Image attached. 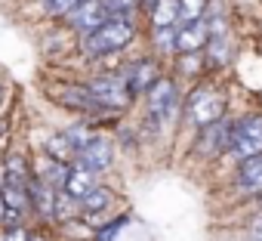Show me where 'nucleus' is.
<instances>
[{"instance_id":"obj_14","label":"nucleus","mask_w":262,"mask_h":241,"mask_svg":"<svg viewBox=\"0 0 262 241\" xmlns=\"http://www.w3.org/2000/svg\"><path fill=\"white\" fill-rule=\"evenodd\" d=\"M99 183V173H93V170H86V167H80V164H71L68 167V173H65V183H62V192H68L71 198H83L93 186Z\"/></svg>"},{"instance_id":"obj_16","label":"nucleus","mask_w":262,"mask_h":241,"mask_svg":"<svg viewBox=\"0 0 262 241\" xmlns=\"http://www.w3.org/2000/svg\"><path fill=\"white\" fill-rule=\"evenodd\" d=\"M114 204V192L102 183H96L83 198H80V213H108Z\"/></svg>"},{"instance_id":"obj_32","label":"nucleus","mask_w":262,"mask_h":241,"mask_svg":"<svg viewBox=\"0 0 262 241\" xmlns=\"http://www.w3.org/2000/svg\"><path fill=\"white\" fill-rule=\"evenodd\" d=\"M28 241H47V235H43V232H31Z\"/></svg>"},{"instance_id":"obj_24","label":"nucleus","mask_w":262,"mask_h":241,"mask_svg":"<svg viewBox=\"0 0 262 241\" xmlns=\"http://www.w3.org/2000/svg\"><path fill=\"white\" fill-rule=\"evenodd\" d=\"M151 37H155V50H158V53H164V56H176V25L155 28Z\"/></svg>"},{"instance_id":"obj_12","label":"nucleus","mask_w":262,"mask_h":241,"mask_svg":"<svg viewBox=\"0 0 262 241\" xmlns=\"http://www.w3.org/2000/svg\"><path fill=\"white\" fill-rule=\"evenodd\" d=\"M234 186L244 195H262V155L241 158L237 173H234Z\"/></svg>"},{"instance_id":"obj_26","label":"nucleus","mask_w":262,"mask_h":241,"mask_svg":"<svg viewBox=\"0 0 262 241\" xmlns=\"http://www.w3.org/2000/svg\"><path fill=\"white\" fill-rule=\"evenodd\" d=\"M176 62H179V74L185 77H198L204 71V53H176Z\"/></svg>"},{"instance_id":"obj_6","label":"nucleus","mask_w":262,"mask_h":241,"mask_svg":"<svg viewBox=\"0 0 262 241\" xmlns=\"http://www.w3.org/2000/svg\"><path fill=\"white\" fill-rule=\"evenodd\" d=\"M120 77H123V87H126L129 99H139V96H145V90L161 77V65H158V59H151V56H139V59L126 62V65L120 68Z\"/></svg>"},{"instance_id":"obj_1","label":"nucleus","mask_w":262,"mask_h":241,"mask_svg":"<svg viewBox=\"0 0 262 241\" xmlns=\"http://www.w3.org/2000/svg\"><path fill=\"white\" fill-rule=\"evenodd\" d=\"M133 41H136V25L133 22H129V19H117V16H108L102 25H96L93 31L83 34L80 53L86 59H108V56L123 53Z\"/></svg>"},{"instance_id":"obj_27","label":"nucleus","mask_w":262,"mask_h":241,"mask_svg":"<svg viewBox=\"0 0 262 241\" xmlns=\"http://www.w3.org/2000/svg\"><path fill=\"white\" fill-rule=\"evenodd\" d=\"M126 223H129V216H126V213H120V216H114V219L102 223V226L96 229V241H114V235H117Z\"/></svg>"},{"instance_id":"obj_17","label":"nucleus","mask_w":262,"mask_h":241,"mask_svg":"<svg viewBox=\"0 0 262 241\" xmlns=\"http://www.w3.org/2000/svg\"><path fill=\"white\" fill-rule=\"evenodd\" d=\"M204 65L207 68H225L228 65V59H231V44H228V34H222V37H210L207 44H204Z\"/></svg>"},{"instance_id":"obj_21","label":"nucleus","mask_w":262,"mask_h":241,"mask_svg":"<svg viewBox=\"0 0 262 241\" xmlns=\"http://www.w3.org/2000/svg\"><path fill=\"white\" fill-rule=\"evenodd\" d=\"M80 216V201L71 198L68 192L56 189V198H53V223H68V219H77Z\"/></svg>"},{"instance_id":"obj_22","label":"nucleus","mask_w":262,"mask_h":241,"mask_svg":"<svg viewBox=\"0 0 262 241\" xmlns=\"http://www.w3.org/2000/svg\"><path fill=\"white\" fill-rule=\"evenodd\" d=\"M43 155H50V158H56V161H62V164H71V161H74V149H71V143L65 139L62 130H56V133H50V136L43 139Z\"/></svg>"},{"instance_id":"obj_3","label":"nucleus","mask_w":262,"mask_h":241,"mask_svg":"<svg viewBox=\"0 0 262 241\" xmlns=\"http://www.w3.org/2000/svg\"><path fill=\"white\" fill-rule=\"evenodd\" d=\"M182 111H185V117L191 120L194 127H207V124H216V120H222L228 114V99L216 87H198L185 99Z\"/></svg>"},{"instance_id":"obj_20","label":"nucleus","mask_w":262,"mask_h":241,"mask_svg":"<svg viewBox=\"0 0 262 241\" xmlns=\"http://www.w3.org/2000/svg\"><path fill=\"white\" fill-rule=\"evenodd\" d=\"M0 167H4V179H13V183H28L31 176V161L22 152H10Z\"/></svg>"},{"instance_id":"obj_18","label":"nucleus","mask_w":262,"mask_h":241,"mask_svg":"<svg viewBox=\"0 0 262 241\" xmlns=\"http://www.w3.org/2000/svg\"><path fill=\"white\" fill-rule=\"evenodd\" d=\"M148 19H151V28L176 25L179 22V0H155L148 7Z\"/></svg>"},{"instance_id":"obj_8","label":"nucleus","mask_w":262,"mask_h":241,"mask_svg":"<svg viewBox=\"0 0 262 241\" xmlns=\"http://www.w3.org/2000/svg\"><path fill=\"white\" fill-rule=\"evenodd\" d=\"M53 99H56L59 105H65V108L77 111V114H86V117L108 114V111H105V108L93 99V93L86 90V84H83V87H59V90L53 93Z\"/></svg>"},{"instance_id":"obj_5","label":"nucleus","mask_w":262,"mask_h":241,"mask_svg":"<svg viewBox=\"0 0 262 241\" xmlns=\"http://www.w3.org/2000/svg\"><path fill=\"white\" fill-rule=\"evenodd\" d=\"M228 152L237 155V161L250 155H262V114H247L241 120H231Z\"/></svg>"},{"instance_id":"obj_36","label":"nucleus","mask_w":262,"mask_h":241,"mask_svg":"<svg viewBox=\"0 0 262 241\" xmlns=\"http://www.w3.org/2000/svg\"><path fill=\"white\" fill-rule=\"evenodd\" d=\"M259 207H262V195H259Z\"/></svg>"},{"instance_id":"obj_11","label":"nucleus","mask_w":262,"mask_h":241,"mask_svg":"<svg viewBox=\"0 0 262 241\" xmlns=\"http://www.w3.org/2000/svg\"><path fill=\"white\" fill-rule=\"evenodd\" d=\"M207 41H210V28H207L204 16L176 25V53H198V50H204Z\"/></svg>"},{"instance_id":"obj_23","label":"nucleus","mask_w":262,"mask_h":241,"mask_svg":"<svg viewBox=\"0 0 262 241\" xmlns=\"http://www.w3.org/2000/svg\"><path fill=\"white\" fill-rule=\"evenodd\" d=\"M62 133H65V139L71 143L74 155H77V152L93 139V127H90V120H86V117H83V120H77V124H71V127H65Z\"/></svg>"},{"instance_id":"obj_7","label":"nucleus","mask_w":262,"mask_h":241,"mask_svg":"<svg viewBox=\"0 0 262 241\" xmlns=\"http://www.w3.org/2000/svg\"><path fill=\"white\" fill-rule=\"evenodd\" d=\"M71 164H80V167H86V170H93V173L111 170V164H114V143H111V136L93 133V139L74 155Z\"/></svg>"},{"instance_id":"obj_28","label":"nucleus","mask_w":262,"mask_h":241,"mask_svg":"<svg viewBox=\"0 0 262 241\" xmlns=\"http://www.w3.org/2000/svg\"><path fill=\"white\" fill-rule=\"evenodd\" d=\"M207 4H210V0H179V22L201 19L207 13Z\"/></svg>"},{"instance_id":"obj_13","label":"nucleus","mask_w":262,"mask_h":241,"mask_svg":"<svg viewBox=\"0 0 262 241\" xmlns=\"http://www.w3.org/2000/svg\"><path fill=\"white\" fill-rule=\"evenodd\" d=\"M53 198H56V189L31 173L28 176V204L40 219H53Z\"/></svg>"},{"instance_id":"obj_9","label":"nucleus","mask_w":262,"mask_h":241,"mask_svg":"<svg viewBox=\"0 0 262 241\" xmlns=\"http://www.w3.org/2000/svg\"><path fill=\"white\" fill-rule=\"evenodd\" d=\"M105 19H108V10H105L102 0H80V4L65 16L68 28H71V31H77V34L93 31V28H96V25H102Z\"/></svg>"},{"instance_id":"obj_10","label":"nucleus","mask_w":262,"mask_h":241,"mask_svg":"<svg viewBox=\"0 0 262 241\" xmlns=\"http://www.w3.org/2000/svg\"><path fill=\"white\" fill-rule=\"evenodd\" d=\"M228 136H231V120H216V124L198 127V152L207 158H216L222 152H228Z\"/></svg>"},{"instance_id":"obj_30","label":"nucleus","mask_w":262,"mask_h":241,"mask_svg":"<svg viewBox=\"0 0 262 241\" xmlns=\"http://www.w3.org/2000/svg\"><path fill=\"white\" fill-rule=\"evenodd\" d=\"M28 235H31V229H28L25 223H16V226H7V229H4L0 241H28Z\"/></svg>"},{"instance_id":"obj_31","label":"nucleus","mask_w":262,"mask_h":241,"mask_svg":"<svg viewBox=\"0 0 262 241\" xmlns=\"http://www.w3.org/2000/svg\"><path fill=\"white\" fill-rule=\"evenodd\" d=\"M247 238H250V241H262V213L250 219V226H247Z\"/></svg>"},{"instance_id":"obj_15","label":"nucleus","mask_w":262,"mask_h":241,"mask_svg":"<svg viewBox=\"0 0 262 241\" xmlns=\"http://www.w3.org/2000/svg\"><path fill=\"white\" fill-rule=\"evenodd\" d=\"M68 167H71V164H62V161H56V158H50V155H40V158L31 161V173L40 176V179H43L47 186H53V189H62Z\"/></svg>"},{"instance_id":"obj_25","label":"nucleus","mask_w":262,"mask_h":241,"mask_svg":"<svg viewBox=\"0 0 262 241\" xmlns=\"http://www.w3.org/2000/svg\"><path fill=\"white\" fill-rule=\"evenodd\" d=\"M37 4H40V13L47 19H65L80 0H37Z\"/></svg>"},{"instance_id":"obj_4","label":"nucleus","mask_w":262,"mask_h":241,"mask_svg":"<svg viewBox=\"0 0 262 241\" xmlns=\"http://www.w3.org/2000/svg\"><path fill=\"white\" fill-rule=\"evenodd\" d=\"M86 90L93 93V99L108 111V114H120V111H126L129 108V93H126V87H123V77H120V71H108V74H96L90 84H86Z\"/></svg>"},{"instance_id":"obj_2","label":"nucleus","mask_w":262,"mask_h":241,"mask_svg":"<svg viewBox=\"0 0 262 241\" xmlns=\"http://www.w3.org/2000/svg\"><path fill=\"white\" fill-rule=\"evenodd\" d=\"M142 99H145V114L155 117L161 127L176 124V117H179V111H182V93H179L176 77L161 74V77L145 90Z\"/></svg>"},{"instance_id":"obj_34","label":"nucleus","mask_w":262,"mask_h":241,"mask_svg":"<svg viewBox=\"0 0 262 241\" xmlns=\"http://www.w3.org/2000/svg\"><path fill=\"white\" fill-rule=\"evenodd\" d=\"M151 4H155V0H139V7H145V10H148Z\"/></svg>"},{"instance_id":"obj_33","label":"nucleus","mask_w":262,"mask_h":241,"mask_svg":"<svg viewBox=\"0 0 262 241\" xmlns=\"http://www.w3.org/2000/svg\"><path fill=\"white\" fill-rule=\"evenodd\" d=\"M4 213H7V201H4V195H0V226H4Z\"/></svg>"},{"instance_id":"obj_19","label":"nucleus","mask_w":262,"mask_h":241,"mask_svg":"<svg viewBox=\"0 0 262 241\" xmlns=\"http://www.w3.org/2000/svg\"><path fill=\"white\" fill-rule=\"evenodd\" d=\"M0 195H4L7 207H16V210H22V213L31 210V204H28V183L4 179V183H0Z\"/></svg>"},{"instance_id":"obj_35","label":"nucleus","mask_w":262,"mask_h":241,"mask_svg":"<svg viewBox=\"0 0 262 241\" xmlns=\"http://www.w3.org/2000/svg\"><path fill=\"white\" fill-rule=\"evenodd\" d=\"M4 93H7V87H4V81H0V102H4Z\"/></svg>"},{"instance_id":"obj_29","label":"nucleus","mask_w":262,"mask_h":241,"mask_svg":"<svg viewBox=\"0 0 262 241\" xmlns=\"http://www.w3.org/2000/svg\"><path fill=\"white\" fill-rule=\"evenodd\" d=\"M108 16H117V19H129L133 16V10L139 7V0H102Z\"/></svg>"}]
</instances>
